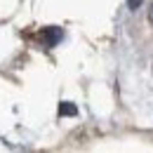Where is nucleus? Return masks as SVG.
I'll return each mask as SVG.
<instances>
[{
  "label": "nucleus",
  "mask_w": 153,
  "mask_h": 153,
  "mask_svg": "<svg viewBox=\"0 0 153 153\" xmlns=\"http://www.w3.org/2000/svg\"><path fill=\"white\" fill-rule=\"evenodd\" d=\"M61 28H57V26H52V28H47L45 31V38H47V45H57L59 40H61Z\"/></svg>",
  "instance_id": "obj_1"
},
{
  "label": "nucleus",
  "mask_w": 153,
  "mask_h": 153,
  "mask_svg": "<svg viewBox=\"0 0 153 153\" xmlns=\"http://www.w3.org/2000/svg\"><path fill=\"white\" fill-rule=\"evenodd\" d=\"M76 113H78V108L71 101H64V104L59 106V115H76Z\"/></svg>",
  "instance_id": "obj_2"
},
{
  "label": "nucleus",
  "mask_w": 153,
  "mask_h": 153,
  "mask_svg": "<svg viewBox=\"0 0 153 153\" xmlns=\"http://www.w3.org/2000/svg\"><path fill=\"white\" fill-rule=\"evenodd\" d=\"M127 7L130 10H139L141 7V0H127Z\"/></svg>",
  "instance_id": "obj_3"
},
{
  "label": "nucleus",
  "mask_w": 153,
  "mask_h": 153,
  "mask_svg": "<svg viewBox=\"0 0 153 153\" xmlns=\"http://www.w3.org/2000/svg\"><path fill=\"white\" fill-rule=\"evenodd\" d=\"M149 24L153 26V5H151V10H149Z\"/></svg>",
  "instance_id": "obj_4"
}]
</instances>
